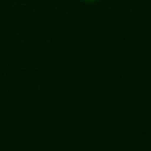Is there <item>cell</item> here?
I'll list each match as a JSON object with an SVG mask.
<instances>
[{
    "label": "cell",
    "mask_w": 151,
    "mask_h": 151,
    "mask_svg": "<svg viewBox=\"0 0 151 151\" xmlns=\"http://www.w3.org/2000/svg\"><path fill=\"white\" fill-rule=\"evenodd\" d=\"M85 2H98V0H85Z\"/></svg>",
    "instance_id": "obj_1"
}]
</instances>
